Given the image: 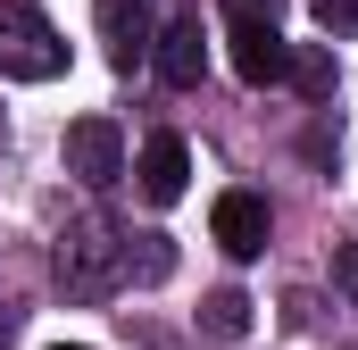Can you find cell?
I'll return each mask as SVG.
<instances>
[{
    "label": "cell",
    "mask_w": 358,
    "mask_h": 350,
    "mask_svg": "<svg viewBox=\"0 0 358 350\" xmlns=\"http://www.w3.org/2000/svg\"><path fill=\"white\" fill-rule=\"evenodd\" d=\"M59 284H67V300H108V292H125V234L117 225H67V242H59Z\"/></svg>",
    "instance_id": "1"
},
{
    "label": "cell",
    "mask_w": 358,
    "mask_h": 350,
    "mask_svg": "<svg viewBox=\"0 0 358 350\" xmlns=\"http://www.w3.org/2000/svg\"><path fill=\"white\" fill-rule=\"evenodd\" d=\"M59 67H67L59 25H50L34 0H0V76H17V84H50Z\"/></svg>",
    "instance_id": "2"
},
{
    "label": "cell",
    "mask_w": 358,
    "mask_h": 350,
    "mask_svg": "<svg viewBox=\"0 0 358 350\" xmlns=\"http://www.w3.org/2000/svg\"><path fill=\"white\" fill-rule=\"evenodd\" d=\"M67 175H76L84 192H108V183L125 175V134H117L108 117H76V125H67Z\"/></svg>",
    "instance_id": "3"
},
{
    "label": "cell",
    "mask_w": 358,
    "mask_h": 350,
    "mask_svg": "<svg viewBox=\"0 0 358 350\" xmlns=\"http://www.w3.org/2000/svg\"><path fill=\"white\" fill-rule=\"evenodd\" d=\"M225 42H234V76H242V84H283V76H292V42H283V25L225 17Z\"/></svg>",
    "instance_id": "4"
},
{
    "label": "cell",
    "mask_w": 358,
    "mask_h": 350,
    "mask_svg": "<svg viewBox=\"0 0 358 350\" xmlns=\"http://www.w3.org/2000/svg\"><path fill=\"white\" fill-rule=\"evenodd\" d=\"M92 17H100V50H108V67H142V59L159 50V17H150V0H100Z\"/></svg>",
    "instance_id": "5"
},
{
    "label": "cell",
    "mask_w": 358,
    "mask_h": 350,
    "mask_svg": "<svg viewBox=\"0 0 358 350\" xmlns=\"http://www.w3.org/2000/svg\"><path fill=\"white\" fill-rule=\"evenodd\" d=\"M208 225H217V242H225V259H259L267 251V200L259 192H217V209H208Z\"/></svg>",
    "instance_id": "6"
},
{
    "label": "cell",
    "mask_w": 358,
    "mask_h": 350,
    "mask_svg": "<svg viewBox=\"0 0 358 350\" xmlns=\"http://www.w3.org/2000/svg\"><path fill=\"white\" fill-rule=\"evenodd\" d=\"M134 175H142V200H150V209H176V200H183V183H192V150H183L176 134H150Z\"/></svg>",
    "instance_id": "7"
},
{
    "label": "cell",
    "mask_w": 358,
    "mask_h": 350,
    "mask_svg": "<svg viewBox=\"0 0 358 350\" xmlns=\"http://www.w3.org/2000/svg\"><path fill=\"white\" fill-rule=\"evenodd\" d=\"M150 67H159L176 92H192L200 76H208V42H200V25H159V50H150Z\"/></svg>",
    "instance_id": "8"
},
{
    "label": "cell",
    "mask_w": 358,
    "mask_h": 350,
    "mask_svg": "<svg viewBox=\"0 0 358 350\" xmlns=\"http://www.w3.org/2000/svg\"><path fill=\"white\" fill-rule=\"evenodd\" d=\"M200 334H217V342H234V334H250V300L225 284V292H208L200 300Z\"/></svg>",
    "instance_id": "9"
},
{
    "label": "cell",
    "mask_w": 358,
    "mask_h": 350,
    "mask_svg": "<svg viewBox=\"0 0 358 350\" xmlns=\"http://www.w3.org/2000/svg\"><path fill=\"white\" fill-rule=\"evenodd\" d=\"M292 76H300L308 100H325V92H334V59H317V50H308V59H292Z\"/></svg>",
    "instance_id": "10"
},
{
    "label": "cell",
    "mask_w": 358,
    "mask_h": 350,
    "mask_svg": "<svg viewBox=\"0 0 358 350\" xmlns=\"http://www.w3.org/2000/svg\"><path fill=\"white\" fill-rule=\"evenodd\" d=\"M225 17H259V25H283V0H225Z\"/></svg>",
    "instance_id": "11"
},
{
    "label": "cell",
    "mask_w": 358,
    "mask_h": 350,
    "mask_svg": "<svg viewBox=\"0 0 358 350\" xmlns=\"http://www.w3.org/2000/svg\"><path fill=\"white\" fill-rule=\"evenodd\" d=\"M317 17L325 25H358V0H317Z\"/></svg>",
    "instance_id": "12"
},
{
    "label": "cell",
    "mask_w": 358,
    "mask_h": 350,
    "mask_svg": "<svg viewBox=\"0 0 358 350\" xmlns=\"http://www.w3.org/2000/svg\"><path fill=\"white\" fill-rule=\"evenodd\" d=\"M342 292H350V300H358V242H350V251H342Z\"/></svg>",
    "instance_id": "13"
},
{
    "label": "cell",
    "mask_w": 358,
    "mask_h": 350,
    "mask_svg": "<svg viewBox=\"0 0 358 350\" xmlns=\"http://www.w3.org/2000/svg\"><path fill=\"white\" fill-rule=\"evenodd\" d=\"M50 350H84V342H50Z\"/></svg>",
    "instance_id": "14"
}]
</instances>
